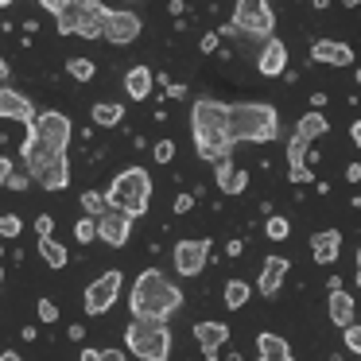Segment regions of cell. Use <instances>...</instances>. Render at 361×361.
I'll list each match as a JSON object with an SVG mask.
<instances>
[{
	"instance_id": "obj_24",
	"label": "cell",
	"mask_w": 361,
	"mask_h": 361,
	"mask_svg": "<svg viewBox=\"0 0 361 361\" xmlns=\"http://www.w3.org/2000/svg\"><path fill=\"white\" fill-rule=\"evenodd\" d=\"M257 361H288L291 357V345L283 342L280 334H272V330H264V334H257Z\"/></svg>"
},
{
	"instance_id": "obj_54",
	"label": "cell",
	"mask_w": 361,
	"mask_h": 361,
	"mask_svg": "<svg viewBox=\"0 0 361 361\" xmlns=\"http://www.w3.org/2000/svg\"><path fill=\"white\" fill-rule=\"evenodd\" d=\"M0 283H4V268H0Z\"/></svg>"
},
{
	"instance_id": "obj_47",
	"label": "cell",
	"mask_w": 361,
	"mask_h": 361,
	"mask_svg": "<svg viewBox=\"0 0 361 361\" xmlns=\"http://www.w3.org/2000/svg\"><path fill=\"white\" fill-rule=\"evenodd\" d=\"M241 249H245L241 241H229V245H226V257H241Z\"/></svg>"
},
{
	"instance_id": "obj_9",
	"label": "cell",
	"mask_w": 361,
	"mask_h": 361,
	"mask_svg": "<svg viewBox=\"0 0 361 361\" xmlns=\"http://www.w3.org/2000/svg\"><path fill=\"white\" fill-rule=\"evenodd\" d=\"M171 257H175L179 276H198L206 268V260H210V241L206 237H183Z\"/></svg>"
},
{
	"instance_id": "obj_8",
	"label": "cell",
	"mask_w": 361,
	"mask_h": 361,
	"mask_svg": "<svg viewBox=\"0 0 361 361\" xmlns=\"http://www.w3.org/2000/svg\"><path fill=\"white\" fill-rule=\"evenodd\" d=\"M32 128H35V133H39L47 144H55V148H63V152H66V144L74 140V125H71V117H66V113H59V109H43V113H35Z\"/></svg>"
},
{
	"instance_id": "obj_3",
	"label": "cell",
	"mask_w": 361,
	"mask_h": 361,
	"mask_svg": "<svg viewBox=\"0 0 361 361\" xmlns=\"http://www.w3.org/2000/svg\"><path fill=\"white\" fill-rule=\"evenodd\" d=\"M148 202H152V175L144 171L140 164L125 167V171L113 179L109 195H105V206L128 214V218H144V214H148Z\"/></svg>"
},
{
	"instance_id": "obj_21",
	"label": "cell",
	"mask_w": 361,
	"mask_h": 361,
	"mask_svg": "<svg viewBox=\"0 0 361 361\" xmlns=\"http://www.w3.org/2000/svg\"><path fill=\"white\" fill-rule=\"evenodd\" d=\"M314 63H326V66H353V47L350 43H338V39H319L311 47Z\"/></svg>"
},
{
	"instance_id": "obj_12",
	"label": "cell",
	"mask_w": 361,
	"mask_h": 361,
	"mask_svg": "<svg viewBox=\"0 0 361 361\" xmlns=\"http://www.w3.org/2000/svg\"><path fill=\"white\" fill-rule=\"evenodd\" d=\"M94 226H97V241H105L109 249H121L128 241V233H133V218L121 210H105Z\"/></svg>"
},
{
	"instance_id": "obj_39",
	"label": "cell",
	"mask_w": 361,
	"mask_h": 361,
	"mask_svg": "<svg viewBox=\"0 0 361 361\" xmlns=\"http://www.w3.org/2000/svg\"><path fill=\"white\" fill-rule=\"evenodd\" d=\"M195 202H198V198L190 195V190H183V195L175 198V214H190V210H195Z\"/></svg>"
},
{
	"instance_id": "obj_43",
	"label": "cell",
	"mask_w": 361,
	"mask_h": 361,
	"mask_svg": "<svg viewBox=\"0 0 361 361\" xmlns=\"http://www.w3.org/2000/svg\"><path fill=\"white\" fill-rule=\"evenodd\" d=\"M218 39H221V35H218V32H210V35H202V47H198V51H202V55H214V51H218Z\"/></svg>"
},
{
	"instance_id": "obj_44",
	"label": "cell",
	"mask_w": 361,
	"mask_h": 361,
	"mask_svg": "<svg viewBox=\"0 0 361 361\" xmlns=\"http://www.w3.org/2000/svg\"><path fill=\"white\" fill-rule=\"evenodd\" d=\"M97 361H128L125 350H97Z\"/></svg>"
},
{
	"instance_id": "obj_19",
	"label": "cell",
	"mask_w": 361,
	"mask_h": 361,
	"mask_svg": "<svg viewBox=\"0 0 361 361\" xmlns=\"http://www.w3.org/2000/svg\"><path fill=\"white\" fill-rule=\"evenodd\" d=\"M43 8L55 16L59 35H74L78 32V12H82V0H43Z\"/></svg>"
},
{
	"instance_id": "obj_2",
	"label": "cell",
	"mask_w": 361,
	"mask_h": 361,
	"mask_svg": "<svg viewBox=\"0 0 361 361\" xmlns=\"http://www.w3.org/2000/svg\"><path fill=\"white\" fill-rule=\"evenodd\" d=\"M280 133V113L264 102H241L226 109V136L233 144L249 140V144H268Z\"/></svg>"
},
{
	"instance_id": "obj_17",
	"label": "cell",
	"mask_w": 361,
	"mask_h": 361,
	"mask_svg": "<svg viewBox=\"0 0 361 361\" xmlns=\"http://www.w3.org/2000/svg\"><path fill=\"white\" fill-rule=\"evenodd\" d=\"M257 66L264 78H280L283 71H288V43L283 39H264V47H260L257 55Z\"/></svg>"
},
{
	"instance_id": "obj_48",
	"label": "cell",
	"mask_w": 361,
	"mask_h": 361,
	"mask_svg": "<svg viewBox=\"0 0 361 361\" xmlns=\"http://www.w3.org/2000/svg\"><path fill=\"white\" fill-rule=\"evenodd\" d=\"M345 179L357 183V179H361V167H357V164H350V167H345Z\"/></svg>"
},
{
	"instance_id": "obj_30",
	"label": "cell",
	"mask_w": 361,
	"mask_h": 361,
	"mask_svg": "<svg viewBox=\"0 0 361 361\" xmlns=\"http://www.w3.org/2000/svg\"><path fill=\"white\" fill-rule=\"evenodd\" d=\"M82 210H86V218H102L105 210H109V206H105V195L102 190H86V195H82Z\"/></svg>"
},
{
	"instance_id": "obj_56",
	"label": "cell",
	"mask_w": 361,
	"mask_h": 361,
	"mask_svg": "<svg viewBox=\"0 0 361 361\" xmlns=\"http://www.w3.org/2000/svg\"><path fill=\"white\" fill-rule=\"evenodd\" d=\"M288 361H295V357H288Z\"/></svg>"
},
{
	"instance_id": "obj_49",
	"label": "cell",
	"mask_w": 361,
	"mask_h": 361,
	"mask_svg": "<svg viewBox=\"0 0 361 361\" xmlns=\"http://www.w3.org/2000/svg\"><path fill=\"white\" fill-rule=\"evenodd\" d=\"M66 334H71V338H74V342H82V334H86V326H78V322H74V326H71V330H66Z\"/></svg>"
},
{
	"instance_id": "obj_26",
	"label": "cell",
	"mask_w": 361,
	"mask_h": 361,
	"mask_svg": "<svg viewBox=\"0 0 361 361\" xmlns=\"http://www.w3.org/2000/svg\"><path fill=\"white\" fill-rule=\"evenodd\" d=\"M330 133V121L322 117V113H303V117H299V125H295V136L299 140H322V136Z\"/></svg>"
},
{
	"instance_id": "obj_31",
	"label": "cell",
	"mask_w": 361,
	"mask_h": 361,
	"mask_svg": "<svg viewBox=\"0 0 361 361\" xmlns=\"http://www.w3.org/2000/svg\"><path fill=\"white\" fill-rule=\"evenodd\" d=\"M66 74H71L74 82H90L97 74V66H94V59H71V63H66Z\"/></svg>"
},
{
	"instance_id": "obj_4",
	"label": "cell",
	"mask_w": 361,
	"mask_h": 361,
	"mask_svg": "<svg viewBox=\"0 0 361 361\" xmlns=\"http://www.w3.org/2000/svg\"><path fill=\"white\" fill-rule=\"evenodd\" d=\"M125 350L140 361H167L171 357V330L159 319H133L125 326Z\"/></svg>"
},
{
	"instance_id": "obj_33",
	"label": "cell",
	"mask_w": 361,
	"mask_h": 361,
	"mask_svg": "<svg viewBox=\"0 0 361 361\" xmlns=\"http://www.w3.org/2000/svg\"><path fill=\"white\" fill-rule=\"evenodd\" d=\"M20 233H24V221L16 214H0V241H16Z\"/></svg>"
},
{
	"instance_id": "obj_22",
	"label": "cell",
	"mask_w": 361,
	"mask_h": 361,
	"mask_svg": "<svg viewBox=\"0 0 361 361\" xmlns=\"http://www.w3.org/2000/svg\"><path fill=\"white\" fill-rule=\"evenodd\" d=\"M338 252H342V233H334V229L311 233V257H314V264H334Z\"/></svg>"
},
{
	"instance_id": "obj_37",
	"label": "cell",
	"mask_w": 361,
	"mask_h": 361,
	"mask_svg": "<svg viewBox=\"0 0 361 361\" xmlns=\"http://www.w3.org/2000/svg\"><path fill=\"white\" fill-rule=\"evenodd\" d=\"M35 311H39V319H43V322H47V326H51V322H59V307H55V303H51V299H47V295H43V299H39V303H35Z\"/></svg>"
},
{
	"instance_id": "obj_34",
	"label": "cell",
	"mask_w": 361,
	"mask_h": 361,
	"mask_svg": "<svg viewBox=\"0 0 361 361\" xmlns=\"http://www.w3.org/2000/svg\"><path fill=\"white\" fill-rule=\"evenodd\" d=\"M264 233L272 237V241H288V237H291V221L280 218V214H272V218H268V226H264Z\"/></svg>"
},
{
	"instance_id": "obj_41",
	"label": "cell",
	"mask_w": 361,
	"mask_h": 361,
	"mask_svg": "<svg viewBox=\"0 0 361 361\" xmlns=\"http://www.w3.org/2000/svg\"><path fill=\"white\" fill-rule=\"evenodd\" d=\"M156 159H159V164H171V159H175V144L171 140H159L156 144Z\"/></svg>"
},
{
	"instance_id": "obj_15",
	"label": "cell",
	"mask_w": 361,
	"mask_h": 361,
	"mask_svg": "<svg viewBox=\"0 0 361 361\" xmlns=\"http://www.w3.org/2000/svg\"><path fill=\"white\" fill-rule=\"evenodd\" d=\"M226 102H214V97H198L190 105V128H226Z\"/></svg>"
},
{
	"instance_id": "obj_6",
	"label": "cell",
	"mask_w": 361,
	"mask_h": 361,
	"mask_svg": "<svg viewBox=\"0 0 361 361\" xmlns=\"http://www.w3.org/2000/svg\"><path fill=\"white\" fill-rule=\"evenodd\" d=\"M121 288H125V276H121L117 268H109L105 276H97V280L86 288V295H82V307H86V314H105L113 303H117Z\"/></svg>"
},
{
	"instance_id": "obj_28",
	"label": "cell",
	"mask_w": 361,
	"mask_h": 361,
	"mask_svg": "<svg viewBox=\"0 0 361 361\" xmlns=\"http://www.w3.org/2000/svg\"><path fill=\"white\" fill-rule=\"evenodd\" d=\"M39 257H43V264L47 268H66V245H59L55 237H39Z\"/></svg>"
},
{
	"instance_id": "obj_1",
	"label": "cell",
	"mask_w": 361,
	"mask_h": 361,
	"mask_svg": "<svg viewBox=\"0 0 361 361\" xmlns=\"http://www.w3.org/2000/svg\"><path fill=\"white\" fill-rule=\"evenodd\" d=\"M179 307H183L179 283H171L159 268H144V272L136 276L133 291H128V311H133V319H159V322H167Z\"/></svg>"
},
{
	"instance_id": "obj_18",
	"label": "cell",
	"mask_w": 361,
	"mask_h": 361,
	"mask_svg": "<svg viewBox=\"0 0 361 361\" xmlns=\"http://www.w3.org/2000/svg\"><path fill=\"white\" fill-rule=\"evenodd\" d=\"M195 338H198V345H202V357L218 361V350L229 342V326L226 322H195Z\"/></svg>"
},
{
	"instance_id": "obj_27",
	"label": "cell",
	"mask_w": 361,
	"mask_h": 361,
	"mask_svg": "<svg viewBox=\"0 0 361 361\" xmlns=\"http://www.w3.org/2000/svg\"><path fill=\"white\" fill-rule=\"evenodd\" d=\"M90 117H94V125L113 128V125H121V121H125V105H117V102H97L94 109H90Z\"/></svg>"
},
{
	"instance_id": "obj_36",
	"label": "cell",
	"mask_w": 361,
	"mask_h": 361,
	"mask_svg": "<svg viewBox=\"0 0 361 361\" xmlns=\"http://www.w3.org/2000/svg\"><path fill=\"white\" fill-rule=\"evenodd\" d=\"M342 338H345V350L357 357V353H361V326H357V322H350V326L342 330Z\"/></svg>"
},
{
	"instance_id": "obj_7",
	"label": "cell",
	"mask_w": 361,
	"mask_h": 361,
	"mask_svg": "<svg viewBox=\"0 0 361 361\" xmlns=\"http://www.w3.org/2000/svg\"><path fill=\"white\" fill-rule=\"evenodd\" d=\"M20 156H24L27 179H35V175H39L43 167H51L55 159H66V152H63V148H55V144H47L32 125H27V136H24V144H20Z\"/></svg>"
},
{
	"instance_id": "obj_10",
	"label": "cell",
	"mask_w": 361,
	"mask_h": 361,
	"mask_svg": "<svg viewBox=\"0 0 361 361\" xmlns=\"http://www.w3.org/2000/svg\"><path fill=\"white\" fill-rule=\"evenodd\" d=\"M144 32V20L136 16V12H128V8H117L113 12L109 8V20H105V39L113 43V47H128V43H136V35Z\"/></svg>"
},
{
	"instance_id": "obj_38",
	"label": "cell",
	"mask_w": 361,
	"mask_h": 361,
	"mask_svg": "<svg viewBox=\"0 0 361 361\" xmlns=\"http://www.w3.org/2000/svg\"><path fill=\"white\" fill-rule=\"evenodd\" d=\"M288 179H291V183H299V187H307V183H314V171H311V167H291Z\"/></svg>"
},
{
	"instance_id": "obj_40",
	"label": "cell",
	"mask_w": 361,
	"mask_h": 361,
	"mask_svg": "<svg viewBox=\"0 0 361 361\" xmlns=\"http://www.w3.org/2000/svg\"><path fill=\"white\" fill-rule=\"evenodd\" d=\"M35 233L51 237V233H55V218H51V214H39V218H35Z\"/></svg>"
},
{
	"instance_id": "obj_46",
	"label": "cell",
	"mask_w": 361,
	"mask_h": 361,
	"mask_svg": "<svg viewBox=\"0 0 361 361\" xmlns=\"http://www.w3.org/2000/svg\"><path fill=\"white\" fill-rule=\"evenodd\" d=\"M167 97H175V102L187 97V86H183V82H171V86H167Z\"/></svg>"
},
{
	"instance_id": "obj_13",
	"label": "cell",
	"mask_w": 361,
	"mask_h": 361,
	"mask_svg": "<svg viewBox=\"0 0 361 361\" xmlns=\"http://www.w3.org/2000/svg\"><path fill=\"white\" fill-rule=\"evenodd\" d=\"M288 272H291V260L288 257H268L264 264H260V280H257V288H260V295L264 299H272L276 291L283 288V280H288Z\"/></svg>"
},
{
	"instance_id": "obj_23",
	"label": "cell",
	"mask_w": 361,
	"mask_h": 361,
	"mask_svg": "<svg viewBox=\"0 0 361 361\" xmlns=\"http://www.w3.org/2000/svg\"><path fill=\"white\" fill-rule=\"evenodd\" d=\"M326 314H330V322L334 326H350V322H357V311H353V295L350 291H330V303H326Z\"/></svg>"
},
{
	"instance_id": "obj_50",
	"label": "cell",
	"mask_w": 361,
	"mask_h": 361,
	"mask_svg": "<svg viewBox=\"0 0 361 361\" xmlns=\"http://www.w3.org/2000/svg\"><path fill=\"white\" fill-rule=\"evenodd\" d=\"M0 361H24L16 350H0Z\"/></svg>"
},
{
	"instance_id": "obj_25",
	"label": "cell",
	"mask_w": 361,
	"mask_h": 361,
	"mask_svg": "<svg viewBox=\"0 0 361 361\" xmlns=\"http://www.w3.org/2000/svg\"><path fill=\"white\" fill-rule=\"evenodd\" d=\"M152 82H156V74H152L148 66H133V71L125 74V94L133 97V102H144V97L152 94Z\"/></svg>"
},
{
	"instance_id": "obj_29",
	"label": "cell",
	"mask_w": 361,
	"mask_h": 361,
	"mask_svg": "<svg viewBox=\"0 0 361 361\" xmlns=\"http://www.w3.org/2000/svg\"><path fill=\"white\" fill-rule=\"evenodd\" d=\"M249 295H252V288H249L245 280H229V283H226V295H221V299H226L229 311H241V307L249 303Z\"/></svg>"
},
{
	"instance_id": "obj_45",
	"label": "cell",
	"mask_w": 361,
	"mask_h": 361,
	"mask_svg": "<svg viewBox=\"0 0 361 361\" xmlns=\"http://www.w3.org/2000/svg\"><path fill=\"white\" fill-rule=\"evenodd\" d=\"M8 175H12V159H8V156H0V187L8 183Z\"/></svg>"
},
{
	"instance_id": "obj_16",
	"label": "cell",
	"mask_w": 361,
	"mask_h": 361,
	"mask_svg": "<svg viewBox=\"0 0 361 361\" xmlns=\"http://www.w3.org/2000/svg\"><path fill=\"white\" fill-rule=\"evenodd\" d=\"M105 20H109V8H105V4H97V0H82L78 32H74V35H82V39H102Z\"/></svg>"
},
{
	"instance_id": "obj_32",
	"label": "cell",
	"mask_w": 361,
	"mask_h": 361,
	"mask_svg": "<svg viewBox=\"0 0 361 361\" xmlns=\"http://www.w3.org/2000/svg\"><path fill=\"white\" fill-rule=\"evenodd\" d=\"M307 148H311V144L299 140V136H291V140H288V171H291V167H307Z\"/></svg>"
},
{
	"instance_id": "obj_51",
	"label": "cell",
	"mask_w": 361,
	"mask_h": 361,
	"mask_svg": "<svg viewBox=\"0 0 361 361\" xmlns=\"http://www.w3.org/2000/svg\"><path fill=\"white\" fill-rule=\"evenodd\" d=\"M82 361H97V350H94V345H86V350H82Z\"/></svg>"
},
{
	"instance_id": "obj_53",
	"label": "cell",
	"mask_w": 361,
	"mask_h": 361,
	"mask_svg": "<svg viewBox=\"0 0 361 361\" xmlns=\"http://www.w3.org/2000/svg\"><path fill=\"white\" fill-rule=\"evenodd\" d=\"M0 8H8V0H0Z\"/></svg>"
},
{
	"instance_id": "obj_20",
	"label": "cell",
	"mask_w": 361,
	"mask_h": 361,
	"mask_svg": "<svg viewBox=\"0 0 361 361\" xmlns=\"http://www.w3.org/2000/svg\"><path fill=\"white\" fill-rule=\"evenodd\" d=\"M214 183L221 195H241L249 187V171H241L233 159H221V164H214Z\"/></svg>"
},
{
	"instance_id": "obj_5",
	"label": "cell",
	"mask_w": 361,
	"mask_h": 361,
	"mask_svg": "<svg viewBox=\"0 0 361 361\" xmlns=\"http://www.w3.org/2000/svg\"><path fill=\"white\" fill-rule=\"evenodd\" d=\"M229 32L252 35V39H272V32H276V12H272V4H268V0H237Z\"/></svg>"
},
{
	"instance_id": "obj_55",
	"label": "cell",
	"mask_w": 361,
	"mask_h": 361,
	"mask_svg": "<svg viewBox=\"0 0 361 361\" xmlns=\"http://www.w3.org/2000/svg\"><path fill=\"white\" fill-rule=\"evenodd\" d=\"M0 257H4V249H0Z\"/></svg>"
},
{
	"instance_id": "obj_14",
	"label": "cell",
	"mask_w": 361,
	"mask_h": 361,
	"mask_svg": "<svg viewBox=\"0 0 361 361\" xmlns=\"http://www.w3.org/2000/svg\"><path fill=\"white\" fill-rule=\"evenodd\" d=\"M0 121H20V125H32L35 121V105L24 94H16L12 86H0Z\"/></svg>"
},
{
	"instance_id": "obj_42",
	"label": "cell",
	"mask_w": 361,
	"mask_h": 361,
	"mask_svg": "<svg viewBox=\"0 0 361 361\" xmlns=\"http://www.w3.org/2000/svg\"><path fill=\"white\" fill-rule=\"evenodd\" d=\"M27 183H32V179H27V171H12V175H8V183H4V187H12V190H24Z\"/></svg>"
},
{
	"instance_id": "obj_11",
	"label": "cell",
	"mask_w": 361,
	"mask_h": 361,
	"mask_svg": "<svg viewBox=\"0 0 361 361\" xmlns=\"http://www.w3.org/2000/svg\"><path fill=\"white\" fill-rule=\"evenodd\" d=\"M190 133H195L198 159H206V164H221V159H229L233 140L226 136V128H190Z\"/></svg>"
},
{
	"instance_id": "obj_52",
	"label": "cell",
	"mask_w": 361,
	"mask_h": 361,
	"mask_svg": "<svg viewBox=\"0 0 361 361\" xmlns=\"http://www.w3.org/2000/svg\"><path fill=\"white\" fill-rule=\"evenodd\" d=\"M8 78V63H4V59H0V82Z\"/></svg>"
},
{
	"instance_id": "obj_35",
	"label": "cell",
	"mask_w": 361,
	"mask_h": 361,
	"mask_svg": "<svg viewBox=\"0 0 361 361\" xmlns=\"http://www.w3.org/2000/svg\"><path fill=\"white\" fill-rule=\"evenodd\" d=\"M74 241H78V245L97 241V226H94V218H82L78 226H74Z\"/></svg>"
}]
</instances>
